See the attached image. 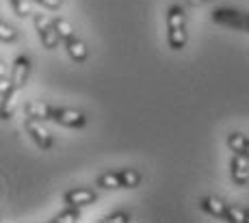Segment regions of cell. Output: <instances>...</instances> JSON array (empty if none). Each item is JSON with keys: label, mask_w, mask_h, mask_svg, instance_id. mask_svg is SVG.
Instances as JSON below:
<instances>
[{"label": "cell", "mask_w": 249, "mask_h": 223, "mask_svg": "<svg viewBox=\"0 0 249 223\" xmlns=\"http://www.w3.org/2000/svg\"><path fill=\"white\" fill-rule=\"evenodd\" d=\"M9 2L13 4V11H16L20 17L33 16V9H31V2H28V0H9Z\"/></svg>", "instance_id": "d6986e66"}, {"label": "cell", "mask_w": 249, "mask_h": 223, "mask_svg": "<svg viewBox=\"0 0 249 223\" xmlns=\"http://www.w3.org/2000/svg\"><path fill=\"white\" fill-rule=\"evenodd\" d=\"M167 37L169 48L182 50L186 46V28H184V11L180 4H171L167 11Z\"/></svg>", "instance_id": "6da1fadb"}, {"label": "cell", "mask_w": 249, "mask_h": 223, "mask_svg": "<svg viewBox=\"0 0 249 223\" xmlns=\"http://www.w3.org/2000/svg\"><path fill=\"white\" fill-rule=\"evenodd\" d=\"M228 145L234 154H243V156L249 158V139L245 135H241V132H232V135L228 137Z\"/></svg>", "instance_id": "7c38bea8"}, {"label": "cell", "mask_w": 249, "mask_h": 223, "mask_svg": "<svg viewBox=\"0 0 249 223\" xmlns=\"http://www.w3.org/2000/svg\"><path fill=\"white\" fill-rule=\"evenodd\" d=\"M98 184L102 189H119V187H124L122 175H119V173H104V175H100Z\"/></svg>", "instance_id": "9a60e30c"}, {"label": "cell", "mask_w": 249, "mask_h": 223, "mask_svg": "<svg viewBox=\"0 0 249 223\" xmlns=\"http://www.w3.org/2000/svg\"><path fill=\"white\" fill-rule=\"evenodd\" d=\"M80 219V210H78V206H70L68 210H63V212H59V215L54 217V223H71V221H78Z\"/></svg>", "instance_id": "e0dca14e"}, {"label": "cell", "mask_w": 249, "mask_h": 223, "mask_svg": "<svg viewBox=\"0 0 249 223\" xmlns=\"http://www.w3.org/2000/svg\"><path fill=\"white\" fill-rule=\"evenodd\" d=\"M228 221L232 223H247L249 221V210L238 206H228Z\"/></svg>", "instance_id": "2e32d148"}, {"label": "cell", "mask_w": 249, "mask_h": 223, "mask_svg": "<svg viewBox=\"0 0 249 223\" xmlns=\"http://www.w3.org/2000/svg\"><path fill=\"white\" fill-rule=\"evenodd\" d=\"M0 39H2V44H11V41L18 39V31L9 22H2L0 24Z\"/></svg>", "instance_id": "ac0fdd59"}, {"label": "cell", "mask_w": 249, "mask_h": 223, "mask_svg": "<svg viewBox=\"0 0 249 223\" xmlns=\"http://www.w3.org/2000/svg\"><path fill=\"white\" fill-rule=\"evenodd\" d=\"M52 121L68 128H85L87 126V115L76 108H54L52 106Z\"/></svg>", "instance_id": "5b68a950"}, {"label": "cell", "mask_w": 249, "mask_h": 223, "mask_svg": "<svg viewBox=\"0 0 249 223\" xmlns=\"http://www.w3.org/2000/svg\"><path fill=\"white\" fill-rule=\"evenodd\" d=\"M26 130H28V135H31V139L37 143V148H41V150H50L52 145H54V139H52V135H50V130L41 124V120H37V117H31V115H26Z\"/></svg>", "instance_id": "277c9868"}, {"label": "cell", "mask_w": 249, "mask_h": 223, "mask_svg": "<svg viewBox=\"0 0 249 223\" xmlns=\"http://www.w3.org/2000/svg\"><path fill=\"white\" fill-rule=\"evenodd\" d=\"M213 20L219 24H226L236 31H247L249 33V13H241L236 9H217L213 13Z\"/></svg>", "instance_id": "3957f363"}, {"label": "cell", "mask_w": 249, "mask_h": 223, "mask_svg": "<svg viewBox=\"0 0 249 223\" xmlns=\"http://www.w3.org/2000/svg\"><path fill=\"white\" fill-rule=\"evenodd\" d=\"M199 206H202V210L217 217V219H228V206H226V202H221L219 197H202Z\"/></svg>", "instance_id": "9c48e42d"}, {"label": "cell", "mask_w": 249, "mask_h": 223, "mask_svg": "<svg viewBox=\"0 0 249 223\" xmlns=\"http://www.w3.org/2000/svg\"><path fill=\"white\" fill-rule=\"evenodd\" d=\"M98 199L95 195V191H91V189H74V191L65 193V202H68V206H91V204Z\"/></svg>", "instance_id": "ba28073f"}, {"label": "cell", "mask_w": 249, "mask_h": 223, "mask_svg": "<svg viewBox=\"0 0 249 223\" xmlns=\"http://www.w3.org/2000/svg\"><path fill=\"white\" fill-rule=\"evenodd\" d=\"M65 46H68V54L71 56V61H76V63H85V61H87L89 50L83 39L71 37V39H65Z\"/></svg>", "instance_id": "30bf717a"}, {"label": "cell", "mask_w": 249, "mask_h": 223, "mask_svg": "<svg viewBox=\"0 0 249 223\" xmlns=\"http://www.w3.org/2000/svg\"><path fill=\"white\" fill-rule=\"evenodd\" d=\"M35 2L44 4L48 9H61V4H63V0H35Z\"/></svg>", "instance_id": "44dd1931"}, {"label": "cell", "mask_w": 249, "mask_h": 223, "mask_svg": "<svg viewBox=\"0 0 249 223\" xmlns=\"http://www.w3.org/2000/svg\"><path fill=\"white\" fill-rule=\"evenodd\" d=\"M119 175H122V182L126 189H137L141 184V173L135 172V169H124Z\"/></svg>", "instance_id": "5bb4252c"}, {"label": "cell", "mask_w": 249, "mask_h": 223, "mask_svg": "<svg viewBox=\"0 0 249 223\" xmlns=\"http://www.w3.org/2000/svg\"><path fill=\"white\" fill-rule=\"evenodd\" d=\"M54 28H56V33L61 35V39H71V37H76V33H74V26L70 24L68 20H63V17H54Z\"/></svg>", "instance_id": "4fadbf2b"}, {"label": "cell", "mask_w": 249, "mask_h": 223, "mask_svg": "<svg viewBox=\"0 0 249 223\" xmlns=\"http://www.w3.org/2000/svg\"><path fill=\"white\" fill-rule=\"evenodd\" d=\"M107 221L108 223H124V221H130V217H128L126 212H115V215H111Z\"/></svg>", "instance_id": "ffe728a7"}, {"label": "cell", "mask_w": 249, "mask_h": 223, "mask_svg": "<svg viewBox=\"0 0 249 223\" xmlns=\"http://www.w3.org/2000/svg\"><path fill=\"white\" fill-rule=\"evenodd\" d=\"M33 22H35V28H37V35H39V39H41V46H44L46 50L59 48V44L63 39H61V35L56 33L54 22H52L48 16H44V13H35V16H33Z\"/></svg>", "instance_id": "7a4b0ae2"}, {"label": "cell", "mask_w": 249, "mask_h": 223, "mask_svg": "<svg viewBox=\"0 0 249 223\" xmlns=\"http://www.w3.org/2000/svg\"><path fill=\"white\" fill-rule=\"evenodd\" d=\"M230 175H232V182L238 187H245L249 184V158L243 154H234L230 160Z\"/></svg>", "instance_id": "8992f818"}, {"label": "cell", "mask_w": 249, "mask_h": 223, "mask_svg": "<svg viewBox=\"0 0 249 223\" xmlns=\"http://www.w3.org/2000/svg\"><path fill=\"white\" fill-rule=\"evenodd\" d=\"M24 111H26V115L37 117V120H41V121L52 120V106L48 102H41V100H33V102H28Z\"/></svg>", "instance_id": "8fae6325"}, {"label": "cell", "mask_w": 249, "mask_h": 223, "mask_svg": "<svg viewBox=\"0 0 249 223\" xmlns=\"http://www.w3.org/2000/svg\"><path fill=\"white\" fill-rule=\"evenodd\" d=\"M28 72H31V61H28V56H18L16 61H13V69H11V83L13 87L22 89L24 83H26L28 78Z\"/></svg>", "instance_id": "52a82bcc"}]
</instances>
